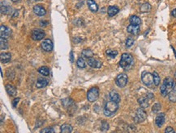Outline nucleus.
<instances>
[{"instance_id":"f704fd0d","label":"nucleus","mask_w":176,"mask_h":133,"mask_svg":"<svg viewBox=\"0 0 176 133\" xmlns=\"http://www.w3.org/2000/svg\"><path fill=\"white\" fill-rule=\"evenodd\" d=\"M9 11H10V7L8 6L7 7H6V6L3 7V4L1 5V13L2 14H7Z\"/></svg>"},{"instance_id":"ea45409f","label":"nucleus","mask_w":176,"mask_h":133,"mask_svg":"<svg viewBox=\"0 0 176 133\" xmlns=\"http://www.w3.org/2000/svg\"><path fill=\"white\" fill-rule=\"evenodd\" d=\"M70 61L71 62H73V61H74V60H73V52H72V51L70 53Z\"/></svg>"},{"instance_id":"aec40b11","label":"nucleus","mask_w":176,"mask_h":133,"mask_svg":"<svg viewBox=\"0 0 176 133\" xmlns=\"http://www.w3.org/2000/svg\"><path fill=\"white\" fill-rule=\"evenodd\" d=\"M109 96H110L111 100L114 101V102H115L117 103H119L120 102V96H119V93L116 92L115 90H112V91H111Z\"/></svg>"},{"instance_id":"37998d69","label":"nucleus","mask_w":176,"mask_h":133,"mask_svg":"<svg viewBox=\"0 0 176 133\" xmlns=\"http://www.w3.org/2000/svg\"><path fill=\"white\" fill-rule=\"evenodd\" d=\"M172 49H173V51H174V53H175V57H176V51L175 50V49H174V48H172Z\"/></svg>"},{"instance_id":"5701e85b","label":"nucleus","mask_w":176,"mask_h":133,"mask_svg":"<svg viewBox=\"0 0 176 133\" xmlns=\"http://www.w3.org/2000/svg\"><path fill=\"white\" fill-rule=\"evenodd\" d=\"M38 72L43 76H49L50 75V69L46 66H41L38 69Z\"/></svg>"},{"instance_id":"f257e3e1","label":"nucleus","mask_w":176,"mask_h":133,"mask_svg":"<svg viewBox=\"0 0 176 133\" xmlns=\"http://www.w3.org/2000/svg\"><path fill=\"white\" fill-rule=\"evenodd\" d=\"M133 65H134V59L130 53H125L122 54L120 61H119V65L121 68L127 70V69H131L133 66Z\"/></svg>"},{"instance_id":"e433bc0d","label":"nucleus","mask_w":176,"mask_h":133,"mask_svg":"<svg viewBox=\"0 0 176 133\" xmlns=\"http://www.w3.org/2000/svg\"><path fill=\"white\" fill-rule=\"evenodd\" d=\"M109 129V124L106 122H103L102 123V125H101V130L102 131H106Z\"/></svg>"},{"instance_id":"473e14b6","label":"nucleus","mask_w":176,"mask_h":133,"mask_svg":"<svg viewBox=\"0 0 176 133\" xmlns=\"http://www.w3.org/2000/svg\"><path fill=\"white\" fill-rule=\"evenodd\" d=\"M62 103H63V105L65 107H68L71 104L73 103V100L71 99H63V102H62Z\"/></svg>"},{"instance_id":"6ab92c4d","label":"nucleus","mask_w":176,"mask_h":133,"mask_svg":"<svg viewBox=\"0 0 176 133\" xmlns=\"http://www.w3.org/2000/svg\"><path fill=\"white\" fill-rule=\"evenodd\" d=\"M47 85H48V80L43 78H40L37 79V81L36 86H37V88L41 89L45 87Z\"/></svg>"},{"instance_id":"b1692460","label":"nucleus","mask_w":176,"mask_h":133,"mask_svg":"<svg viewBox=\"0 0 176 133\" xmlns=\"http://www.w3.org/2000/svg\"><path fill=\"white\" fill-rule=\"evenodd\" d=\"M0 48L2 50L7 49L8 48V43H7V38H3V37H1L0 38Z\"/></svg>"},{"instance_id":"58836bf2","label":"nucleus","mask_w":176,"mask_h":133,"mask_svg":"<svg viewBox=\"0 0 176 133\" xmlns=\"http://www.w3.org/2000/svg\"><path fill=\"white\" fill-rule=\"evenodd\" d=\"M19 101H20V98H16V99H15L13 100V102H12V106H13V107H16V105L18 104Z\"/></svg>"},{"instance_id":"7ed1b4c3","label":"nucleus","mask_w":176,"mask_h":133,"mask_svg":"<svg viewBox=\"0 0 176 133\" xmlns=\"http://www.w3.org/2000/svg\"><path fill=\"white\" fill-rule=\"evenodd\" d=\"M119 109V103H117L114 101H109L107 102L104 107V114L106 116L111 117L113 115L116 113V111Z\"/></svg>"},{"instance_id":"2f4dec72","label":"nucleus","mask_w":176,"mask_h":133,"mask_svg":"<svg viewBox=\"0 0 176 133\" xmlns=\"http://www.w3.org/2000/svg\"><path fill=\"white\" fill-rule=\"evenodd\" d=\"M161 104L160 103H155L153 106V107H152V111L153 112V113H158V111L161 110Z\"/></svg>"},{"instance_id":"20e7f679","label":"nucleus","mask_w":176,"mask_h":133,"mask_svg":"<svg viewBox=\"0 0 176 133\" xmlns=\"http://www.w3.org/2000/svg\"><path fill=\"white\" fill-rule=\"evenodd\" d=\"M141 81L144 83V85H145L148 87H152L154 85L153 74L149 73V72H146V71L143 72L141 74Z\"/></svg>"},{"instance_id":"f8f14e48","label":"nucleus","mask_w":176,"mask_h":133,"mask_svg":"<svg viewBox=\"0 0 176 133\" xmlns=\"http://www.w3.org/2000/svg\"><path fill=\"white\" fill-rule=\"evenodd\" d=\"M0 32H1V37L8 38L11 34V30L9 28H7V26L2 25L0 28Z\"/></svg>"},{"instance_id":"4be33fe9","label":"nucleus","mask_w":176,"mask_h":133,"mask_svg":"<svg viewBox=\"0 0 176 133\" xmlns=\"http://www.w3.org/2000/svg\"><path fill=\"white\" fill-rule=\"evenodd\" d=\"M87 4H88V7L90 9V11H92L93 12H96L98 10V7L97 5L95 2L93 0H88L87 1Z\"/></svg>"},{"instance_id":"c03bdc74","label":"nucleus","mask_w":176,"mask_h":133,"mask_svg":"<svg viewBox=\"0 0 176 133\" xmlns=\"http://www.w3.org/2000/svg\"><path fill=\"white\" fill-rule=\"evenodd\" d=\"M175 78H176V73H175Z\"/></svg>"},{"instance_id":"2eb2a0df","label":"nucleus","mask_w":176,"mask_h":133,"mask_svg":"<svg viewBox=\"0 0 176 133\" xmlns=\"http://www.w3.org/2000/svg\"><path fill=\"white\" fill-rule=\"evenodd\" d=\"M149 100L147 96L146 97H141L140 99H138V103L140 104L141 107L142 108H147L149 106Z\"/></svg>"},{"instance_id":"a211bd4d","label":"nucleus","mask_w":176,"mask_h":133,"mask_svg":"<svg viewBox=\"0 0 176 133\" xmlns=\"http://www.w3.org/2000/svg\"><path fill=\"white\" fill-rule=\"evenodd\" d=\"M119 11V8L116 6H110L108 7V11H107V13H108V15L109 17H113L115 16L116 14H118Z\"/></svg>"},{"instance_id":"6e6552de","label":"nucleus","mask_w":176,"mask_h":133,"mask_svg":"<svg viewBox=\"0 0 176 133\" xmlns=\"http://www.w3.org/2000/svg\"><path fill=\"white\" fill-rule=\"evenodd\" d=\"M45 32L41 29H34L32 32V38L34 40H41L45 37Z\"/></svg>"},{"instance_id":"dca6fc26","label":"nucleus","mask_w":176,"mask_h":133,"mask_svg":"<svg viewBox=\"0 0 176 133\" xmlns=\"http://www.w3.org/2000/svg\"><path fill=\"white\" fill-rule=\"evenodd\" d=\"M5 88L7 94H10L11 96H15L17 94V90L14 86H12L11 84H7L5 86Z\"/></svg>"},{"instance_id":"9d476101","label":"nucleus","mask_w":176,"mask_h":133,"mask_svg":"<svg viewBox=\"0 0 176 133\" xmlns=\"http://www.w3.org/2000/svg\"><path fill=\"white\" fill-rule=\"evenodd\" d=\"M87 64L89 65L90 67L94 68V69H100L101 67V65H102V63L100 61L95 59V58H93V57L88 58Z\"/></svg>"},{"instance_id":"c756f323","label":"nucleus","mask_w":176,"mask_h":133,"mask_svg":"<svg viewBox=\"0 0 176 133\" xmlns=\"http://www.w3.org/2000/svg\"><path fill=\"white\" fill-rule=\"evenodd\" d=\"M76 65H77V66H78L79 68H81V69H84V68H85L86 66L85 61L84 58H82V57L78 58L77 61H76Z\"/></svg>"},{"instance_id":"ddd939ff","label":"nucleus","mask_w":176,"mask_h":133,"mask_svg":"<svg viewBox=\"0 0 176 133\" xmlns=\"http://www.w3.org/2000/svg\"><path fill=\"white\" fill-rule=\"evenodd\" d=\"M165 119H166V116H165V114L164 113L157 114L156 119H155V123H156V125L158 128H161V126L164 124V123H165Z\"/></svg>"},{"instance_id":"423d86ee","label":"nucleus","mask_w":176,"mask_h":133,"mask_svg":"<svg viewBox=\"0 0 176 133\" xmlns=\"http://www.w3.org/2000/svg\"><path fill=\"white\" fill-rule=\"evenodd\" d=\"M127 81H128L127 75L125 74H120L116 77L115 83L119 87L123 88L124 86H126V85L127 84Z\"/></svg>"},{"instance_id":"f3484780","label":"nucleus","mask_w":176,"mask_h":133,"mask_svg":"<svg viewBox=\"0 0 176 133\" xmlns=\"http://www.w3.org/2000/svg\"><path fill=\"white\" fill-rule=\"evenodd\" d=\"M11 59V54L10 53H2L0 55V60H1V62L6 64V63H8Z\"/></svg>"},{"instance_id":"412c9836","label":"nucleus","mask_w":176,"mask_h":133,"mask_svg":"<svg viewBox=\"0 0 176 133\" xmlns=\"http://www.w3.org/2000/svg\"><path fill=\"white\" fill-rule=\"evenodd\" d=\"M60 132L62 133H70L72 132V127L68 123H64L61 126Z\"/></svg>"},{"instance_id":"bb28decb","label":"nucleus","mask_w":176,"mask_h":133,"mask_svg":"<svg viewBox=\"0 0 176 133\" xmlns=\"http://www.w3.org/2000/svg\"><path fill=\"white\" fill-rule=\"evenodd\" d=\"M153 82H154V86H159L160 84V82H161V79H160V76L158 75V74L157 72H153Z\"/></svg>"},{"instance_id":"a19ab883","label":"nucleus","mask_w":176,"mask_h":133,"mask_svg":"<svg viewBox=\"0 0 176 133\" xmlns=\"http://www.w3.org/2000/svg\"><path fill=\"white\" fill-rule=\"evenodd\" d=\"M171 15H172L173 17H176V8L172 11V12H171Z\"/></svg>"},{"instance_id":"7c9ffc66","label":"nucleus","mask_w":176,"mask_h":133,"mask_svg":"<svg viewBox=\"0 0 176 133\" xmlns=\"http://www.w3.org/2000/svg\"><path fill=\"white\" fill-rule=\"evenodd\" d=\"M151 10V6L149 3H144L142 4L141 7V12H148Z\"/></svg>"},{"instance_id":"f03ea898","label":"nucleus","mask_w":176,"mask_h":133,"mask_svg":"<svg viewBox=\"0 0 176 133\" xmlns=\"http://www.w3.org/2000/svg\"><path fill=\"white\" fill-rule=\"evenodd\" d=\"M175 87V81L174 79L171 78H166L163 81V83L161 85V94L163 97H166V95H168L169 93Z\"/></svg>"},{"instance_id":"4468645a","label":"nucleus","mask_w":176,"mask_h":133,"mask_svg":"<svg viewBox=\"0 0 176 133\" xmlns=\"http://www.w3.org/2000/svg\"><path fill=\"white\" fill-rule=\"evenodd\" d=\"M33 11L36 15L38 16H43L46 14V11L45 9L41 5H36L33 7Z\"/></svg>"},{"instance_id":"0eeeda50","label":"nucleus","mask_w":176,"mask_h":133,"mask_svg":"<svg viewBox=\"0 0 176 133\" xmlns=\"http://www.w3.org/2000/svg\"><path fill=\"white\" fill-rule=\"evenodd\" d=\"M147 118V114H146L145 111L144 110V108L140 107L136 110V116H135V121L136 123H141L144 122Z\"/></svg>"},{"instance_id":"c85d7f7f","label":"nucleus","mask_w":176,"mask_h":133,"mask_svg":"<svg viewBox=\"0 0 176 133\" xmlns=\"http://www.w3.org/2000/svg\"><path fill=\"white\" fill-rule=\"evenodd\" d=\"M106 53L108 57H110L111 58H115V57H116V56L118 55V51L113 49H107Z\"/></svg>"},{"instance_id":"c9c22d12","label":"nucleus","mask_w":176,"mask_h":133,"mask_svg":"<svg viewBox=\"0 0 176 133\" xmlns=\"http://www.w3.org/2000/svg\"><path fill=\"white\" fill-rule=\"evenodd\" d=\"M41 132L43 133V132H51V133H54L55 132V131H54V129L51 128H43L41 131Z\"/></svg>"},{"instance_id":"79ce46f5","label":"nucleus","mask_w":176,"mask_h":133,"mask_svg":"<svg viewBox=\"0 0 176 133\" xmlns=\"http://www.w3.org/2000/svg\"><path fill=\"white\" fill-rule=\"evenodd\" d=\"M13 3H18V2H20V0H11Z\"/></svg>"},{"instance_id":"a878e982","label":"nucleus","mask_w":176,"mask_h":133,"mask_svg":"<svg viewBox=\"0 0 176 133\" xmlns=\"http://www.w3.org/2000/svg\"><path fill=\"white\" fill-rule=\"evenodd\" d=\"M82 56L85 58H90V57H93V53L92 50L89 49H84L82 51Z\"/></svg>"},{"instance_id":"39448f33","label":"nucleus","mask_w":176,"mask_h":133,"mask_svg":"<svg viewBox=\"0 0 176 133\" xmlns=\"http://www.w3.org/2000/svg\"><path fill=\"white\" fill-rule=\"evenodd\" d=\"M99 97V89L97 87H93L91 88L88 93H87V99L90 103L95 102L97 99Z\"/></svg>"},{"instance_id":"9b49d317","label":"nucleus","mask_w":176,"mask_h":133,"mask_svg":"<svg viewBox=\"0 0 176 133\" xmlns=\"http://www.w3.org/2000/svg\"><path fill=\"white\" fill-rule=\"evenodd\" d=\"M127 32H129V33L131 35H135V36L138 35L140 33V31H141L140 25H136L131 24L127 26Z\"/></svg>"},{"instance_id":"4c0bfd02","label":"nucleus","mask_w":176,"mask_h":133,"mask_svg":"<svg viewBox=\"0 0 176 133\" xmlns=\"http://www.w3.org/2000/svg\"><path fill=\"white\" fill-rule=\"evenodd\" d=\"M165 132L166 133H174L175 132V130L171 127H167L165 130Z\"/></svg>"},{"instance_id":"393cba45","label":"nucleus","mask_w":176,"mask_h":133,"mask_svg":"<svg viewBox=\"0 0 176 133\" xmlns=\"http://www.w3.org/2000/svg\"><path fill=\"white\" fill-rule=\"evenodd\" d=\"M130 23L132 24L136 25H141V20L136 15H132L130 17Z\"/></svg>"},{"instance_id":"72a5a7b5","label":"nucleus","mask_w":176,"mask_h":133,"mask_svg":"<svg viewBox=\"0 0 176 133\" xmlns=\"http://www.w3.org/2000/svg\"><path fill=\"white\" fill-rule=\"evenodd\" d=\"M133 44H134V40L131 38V37L127 38V40H126V47H127V48L131 47V46L133 45Z\"/></svg>"},{"instance_id":"cd10ccee","label":"nucleus","mask_w":176,"mask_h":133,"mask_svg":"<svg viewBox=\"0 0 176 133\" xmlns=\"http://www.w3.org/2000/svg\"><path fill=\"white\" fill-rule=\"evenodd\" d=\"M168 95H169V99L171 102H174V103L176 102V87L175 88L174 87V89L169 93Z\"/></svg>"},{"instance_id":"1a4fd4ad","label":"nucleus","mask_w":176,"mask_h":133,"mask_svg":"<svg viewBox=\"0 0 176 133\" xmlns=\"http://www.w3.org/2000/svg\"><path fill=\"white\" fill-rule=\"evenodd\" d=\"M41 48L42 49L45 51V52H50L52 51L53 48H54V44L52 40L50 39H45L43 40V42L41 43Z\"/></svg>"}]
</instances>
